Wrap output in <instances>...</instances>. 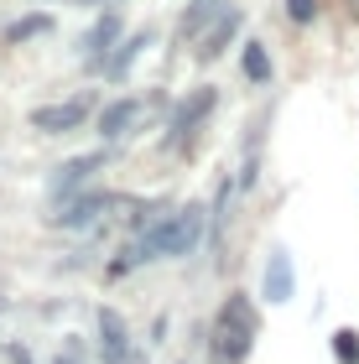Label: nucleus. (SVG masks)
I'll use <instances>...</instances> for the list:
<instances>
[{"label": "nucleus", "instance_id": "15", "mask_svg": "<svg viewBox=\"0 0 359 364\" xmlns=\"http://www.w3.org/2000/svg\"><path fill=\"white\" fill-rule=\"evenodd\" d=\"M333 359L338 364H359V333L354 328H338L333 333Z\"/></svg>", "mask_w": 359, "mask_h": 364}, {"label": "nucleus", "instance_id": "13", "mask_svg": "<svg viewBox=\"0 0 359 364\" xmlns=\"http://www.w3.org/2000/svg\"><path fill=\"white\" fill-rule=\"evenodd\" d=\"M146 47H151V37H146V31H130V37L115 47V58L105 63V78H109V84H120V78L130 73V63H136V58L146 53Z\"/></svg>", "mask_w": 359, "mask_h": 364}, {"label": "nucleus", "instance_id": "6", "mask_svg": "<svg viewBox=\"0 0 359 364\" xmlns=\"http://www.w3.org/2000/svg\"><path fill=\"white\" fill-rule=\"evenodd\" d=\"M291 291H297V271H291V255L276 245V250L266 255V276H260V296H266L271 307L291 302Z\"/></svg>", "mask_w": 359, "mask_h": 364}, {"label": "nucleus", "instance_id": "11", "mask_svg": "<svg viewBox=\"0 0 359 364\" xmlns=\"http://www.w3.org/2000/svg\"><path fill=\"white\" fill-rule=\"evenodd\" d=\"M136 120H141V99H136V94L109 99V105L100 109V136H105V146H109V141H125L130 130H136Z\"/></svg>", "mask_w": 359, "mask_h": 364}, {"label": "nucleus", "instance_id": "10", "mask_svg": "<svg viewBox=\"0 0 359 364\" xmlns=\"http://www.w3.org/2000/svg\"><path fill=\"white\" fill-rule=\"evenodd\" d=\"M100 349H105V364H125L136 354V343H130V328L115 307H100Z\"/></svg>", "mask_w": 359, "mask_h": 364}, {"label": "nucleus", "instance_id": "21", "mask_svg": "<svg viewBox=\"0 0 359 364\" xmlns=\"http://www.w3.org/2000/svg\"><path fill=\"white\" fill-rule=\"evenodd\" d=\"M349 11H359V0H349Z\"/></svg>", "mask_w": 359, "mask_h": 364}, {"label": "nucleus", "instance_id": "9", "mask_svg": "<svg viewBox=\"0 0 359 364\" xmlns=\"http://www.w3.org/2000/svg\"><path fill=\"white\" fill-rule=\"evenodd\" d=\"M240 31H245V11H240V6H230V11H224L219 21H214V31H208V37L198 42V63H219V58L235 47Z\"/></svg>", "mask_w": 359, "mask_h": 364}, {"label": "nucleus", "instance_id": "20", "mask_svg": "<svg viewBox=\"0 0 359 364\" xmlns=\"http://www.w3.org/2000/svg\"><path fill=\"white\" fill-rule=\"evenodd\" d=\"M125 364H146V359H141V354H130V359H125Z\"/></svg>", "mask_w": 359, "mask_h": 364}, {"label": "nucleus", "instance_id": "14", "mask_svg": "<svg viewBox=\"0 0 359 364\" xmlns=\"http://www.w3.org/2000/svg\"><path fill=\"white\" fill-rule=\"evenodd\" d=\"M47 31H53V16L31 11V16H21V21H11L6 31H0V42H31V37H47Z\"/></svg>", "mask_w": 359, "mask_h": 364}, {"label": "nucleus", "instance_id": "4", "mask_svg": "<svg viewBox=\"0 0 359 364\" xmlns=\"http://www.w3.org/2000/svg\"><path fill=\"white\" fill-rule=\"evenodd\" d=\"M125 42V21H120V11H105L100 21L89 26V37H84V68L89 73H105V63L115 58V47Z\"/></svg>", "mask_w": 359, "mask_h": 364}, {"label": "nucleus", "instance_id": "16", "mask_svg": "<svg viewBox=\"0 0 359 364\" xmlns=\"http://www.w3.org/2000/svg\"><path fill=\"white\" fill-rule=\"evenodd\" d=\"M318 0H286V16H291V21H297V26H313L318 21Z\"/></svg>", "mask_w": 359, "mask_h": 364}, {"label": "nucleus", "instance_id": "22", "mask_svg": "<svg viewBox=\"0 0 359 364\" xmlns=\"http://www.w3.org/2000/svg\"><path fill=\"white\" fill-rule=\"evenodd\" d=\"M183 364H188V359H183Z\"/></svg>", "mask_w": 359, "mask_h": 364}, {"label": "nucleus", "instance_id": "1", "mask_svg": "<svg viewBox=\"0 0 359 364\" xmlns=\"http://www.w3.org/2000/svg\"><path fill=\"white\" fill-rule=\"evenodd\" d=\"M260 338V312L245 291H230L214 312V328H208V354L214 364H245Z\"/></svg>", "mask_w": 359, "mask_h": 364}, {"label": "nucleus", "instance_id": "5", "mask_svg": "<svg viewBox=\"0 0 359 364\" xmlns=\"http://www.w3.org/2000/svg\"><path fill=\"white\" fill-rule=\"evenodd\" d=\"M89 94H78V99H63V105H37L31 109V130H42V136H73L78 125L89 120Z\"/></svg>", "mask_w": 359, "mask_h": 364}, {"label": "nucleus", "instance_id": "12", "mask_svg": "<svg viewBox=\"0 0 359 364\" xmlns=\"http://www.w3.org/2000/svg\"><path fill=\"white\" fill-rule=\"evenodd\" d=\"M240 73L250 78L255 89H271V78H276L271 47H266V42H245V47H240Z\"/></svg>", "mask_w": 359, "mask_h": 364}, {"label": "nucleus", "instance_id": "7", "mask_svg": "<svg viewBox=\"0 0 359 364\" xmlns=\"http://www.w3.org/2000/svg\"><path fill=\"white\" fill-rule=\"evenodd\" d=\"M105 208H109V198L89 188V193L68 198V203H58V213H47V224H53V229H89Z\"/></svg>", "mask_w": 359, "mask_h": 364}, {"label": "nucleus", "instance_id": "3", "mask_svg": "<svg viewBox=\"0 0 359 364\" xmlns=\"http://www.w3.org/2000/svg\"><path fill=\"white\" fill-rule=\"evenodd\" d=\"M105 161H109V151H84V156L58 161V167H53V177H47V198H53V208L84 193L89 182H94V172H105Z\"/></svg>", "mask_w": 359, "mask_h": 364}, {"label": "nucleus", "instance_id": "17", "mask_svg": "<svg viewBox=\"0 0 359 364\" xmlns=\"http://www.w3.org/2000/svg\"><path fill=\"white\" fill-rule=\"evenodd\" d=\"M11 364H31V354L21 349V343H11Z\"/></svg>", "mask_w": 359, "mask_h": 364}, {"label": "nucleus", "instance_id": "8", "mask_svg": "<svg viewBox=\"0 0 359 364\" xmlns=\"http://www.w3.org/2000/svg\"><path fill=\"white\" fill-rule=\"evenodd\" d=\"M230 11L224 0H188V11H183V21H177V42H203L208 31H214V21Z\"/></svg>", "mask_w": 359, "mask_h": 364}, {"label": "nucleus", "instance_id": "2", "mask_svg": "<svg viewBox=\"0 0 359 364\" xmlns=\"http://www.w3.org/2000/svg\"><path fill=\"white\" fill-rule=\"evenodd\" d=\"M214 109H219V89L214 84H198V89H188L183 99H177V109H172V120H167V146H172V151L193 146V136L203 130V120Z\"/></svg>", "mask_w": 359, "mask_h": 364}, {"label": "nucleus", "instance_id": "18", "mask_svg": "<svg viewBox=\"0 0 359 364\" xmlns=\"http://www.w3.org/2000/svg\"><path fill=\"white\" fill-rule=\"evenodd\" d=\"M53 364H84V359H78V354H73V349H63V354H58V359H53Z\"/></svg>", "mask_w": 359, "mask_h": 364}, {"label": "nucleus", "instance_id": "19", "mask_svg": "<svg viewBox=\"0 0 359 364\" xmlns=\"http://www.w3.org/2000/svg\"><path fill=\"white\" fill-rule=\"evenodd\" d=\"M78 6H109V11H115V6H120V0H78Z\"/></svg>", "mask_w": 359, "mask_h": 364}]
</instances>
